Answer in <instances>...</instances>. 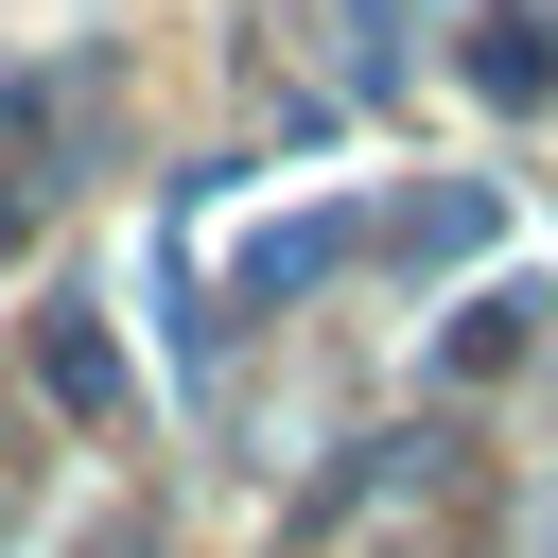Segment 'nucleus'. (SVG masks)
Returning <instances> with one entry per match:
<instances>
[{"label": "nucleus", "instance_id": "obj_2", "mask_svg": "<svg viewBox=\"0 0 558 558\" xmlns=\"http://www.w3.org/2000/svg\"><path fill=\"white\" fill-rule=\"evenodd\" d=\"M331 244H349V227H331V209H314V227H279V244H262V262H244V296H296V279H331Z\"/></svg>", "mask_w": 558, "mask_h": 558}, {"label": "nucleus", "instance_id": "obj_3", "mask_svg": "<svg viewBox=\"0 0 558 558\" xmlns=\"http://www.w3.org/2000/svg\"><path fill=\"white\" fill-rule=\"evenodd\" d=\"M471 70H488V87H506V105H541V87H558V52H541V35H523V17H488V52H471Z\"/></svg>", "mask_w": 558, "mask_h": 558}, {"label": "nucleus", "instance_id": "obj_1", "mask_svg": "<svg viewBox=\"0 0 558 558\" xmlns=\"http://www.w3.org/2000/svg\"><path fill=\"white\" fill-rule=\"evenodd\" d=\"M35 384H52L70 418H105V401H122V349L87 331V296H52V314H35Z\"/></svg>", "mask_w": 558, "mask_h": 558}]
</instances>
